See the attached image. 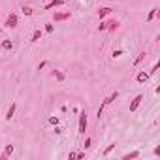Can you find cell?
Here are the masks:
<instances>
[{
  "label": "cell",
  "instance_id": "obj_1",
  "mask_svg": "<svg viewBox=\"0 0 160 160\" xmlns=\"http://www.w3.org/2000/svg\"><path fill=\"white\" fill-rule=\"evenodd\" d=\"M87 122H89V119H87V109H83V111L79 113V134H85Z\"/></svg>",
  "mask_w": 160,
  "mask_h": 160
},
{
  "label": "cell",
  "instance_id": "obj_2",
  "mask_svg": "<svg viewBox=\"0 0 160 160\" xmlns=\"http://www.w3.org/2000/svg\"><path fill=\"white\" fill-rule=\"evenodd\" d=\"M17 23H19L17 13H9V15H8V19H6V25H4V27H6V28H15V27H17Z\"/></svg>",
  "mask_w": 160,
  "mask_h": 160
},
{
  "label": "cell",
  "instance_id": "obj_3",
  "mask_svg": "<svg viewBox=\"0 0 160 160\" xmlns=\"http://www.w3.org/2000/svg\"><path fill=\"white\" fill-rule=\"evenodd\" d=\"M141 100H143V94H138L136 98L132 100V104H130V113H134L139 107V104H141Z\"/></svg>",
  "mask_w": 160,
  "mask_h": 160
},
{
  "label": "cell",
  "instance_id": "obj_4",
  "mask_svg": "<svg viewBox=\"0 0 160 160\" xmlns=\"http://www.w3.org/2000/svg\"><path fill=\"white\" fill-rule=\"evenodd\" d=\"M149 77H151V75H149L147 72H139V74L136 75V81H138V83H147Z\"/></svg>",
  "mask_w": 160,
  "mask_h": 160
},
{
  "label": "cell",
  "instance_id": "obj_5",
  "mask_svg": "<svg viewBox=\"0 0 160 160\" xmlns=\"http://www.w3.org/2000/svg\"><path fill=\"white\" fill-rule=\"evenodd\" d=\"M15 109H17V104L13 102V104L9 106V109L6 111V121H12V119H13V115H15Z\"/></svg>",
  "mask_w": 160,
  "mask_h": 160
},
{
  "label": "cell",
  "instance_id": "obj_6",
  "mask_svg": "<svg viewBox=\"0 0 160 160\" xmlns=\"http://www.w3.org/2000/svg\"><path fill=\"white\" fill-rule=\"evenodd\" d=\"M13 153V145H6V149H4V153L0 154V160H8V156Z\"/></svg>",
  "mask_w": 160,
  "mask_h": 160
},
{
  "label": "cell",
  "instance_id": "obj_7",
  "mask_svg": "<svg viewBox=\"0 0 160 160\" xmlns=\"http://www.w3.org/2000/svg\"><path fill=\"white\" fill-rule=\"evenodd\" d=\"M64 2H66V0H51L47 6H45V9H53V8H56V6H62Z\"/></svg>",
  "mask_w": 160,
  "mask_h": 160
},
{
  "label": "cell",
  "instance_id": "obj_8",
  "mask_svg": "<svg viewBox=\"0 0 160 160\" xmlns=\"http://www.w3.org/2000/svg\"><path fill=\"white\" fill-rule=\"evenodd\" d=\"M55 21H66V19H70V12H64V13H55Z\"/></svg>",
  "mask_w": 160,
  "mask_h": 160
},
{
  "label": "cell",
  "instance_id": "obj_9",
  "mask_svg": "<svg viewBox=\"0 0 160 160\" xmlns=\"http://www.w3.org/2000/svg\"><path fill=\"white\" fill-rule=\"evenodd\" d=\"M117 98H119V92L115 90V92H113V94H109V96H107L106 100H104V106H109V104H111L113 100H117Z\"/></svg>",
  "mask_w": 160,
  "mask_h": 160
},
{
  "label": "cell",
  "instance_id": "obj_10",
  "mask_svg": "<svg viewBox=\"0 0 160 160\" xmlns=\"http://www.w3.org/2000/svg\"><path fill=\"white\" fill-rule=\"evenodd\" d=\"M111 13V8H100V12H98V17H100V19H104L106 17V15H109Z\"/></svg>",
  "mask_w": 160,
  "mask_h": 160
},
{
  "label": "cell",
  "instance_id": "obj_11",
  "mask_svg": "<svg viewBox=\"0 0 160 160\" xmlns=\"http://www.w3.org/2000/svg\"><path fill=\"white\" fill-rule=\"evenodd\" d=\"M119 28V21H107L106 23V30H117Z\"/></svg>",
  "mask_w": 160,
  "mask_h": 160
},
{
  "label": "cell",
  "instance_id": "obj_12",
  "mask_svg": "<svg viewBox=\"0 0 160 160\" xmlns=\"http://www.w3.org/2000/svg\"><path fill=\"white\" fill-rule=\"evenodd\" d=\"M53 75L56 77V81H60V83H62V81L66 79V75L62 74V72H60V70H53Z\"/></svg>",
  "mask_w": 160,
  "mask_h": 160
},
{
  "label": "cell",
  "instance_id": "obj_13",
  "mask_svg": "<svg viewBox=\"0 0 160 160\" xmlns=\"http://www.w3.org/2000/svg\"><path fill=\"white\" fill-rule=\"evenodd\" d=\"M0 47H4L6 51H12V49H13V43L9 42V40H4V42L0 43Z\"/></svg>",
  "mask_w": 160,
  "mask_h": 160
},
{
  "label": "cell",
  "instance_id": "obj_14",
  "mask_svg": "<svg viewBox=\"0 0 160 160\" xmlns=\"http://www.w3.org/2000/svg\"><path fill=\"white\" fill-rule=\"evenodd\" d=\"M138 156H139V151H132V153H126L122 158H125V160H130V158H138Z\"/></svg>",
  "mask_w": 160,
  "mask_h": 160
},
{
  "label": "cell",
  "instance_id": "obj_15",
  "mask_svg": "<svg viewBox=\"0 0 160 160\" xmlns=\"http://www.w3.org/2000/svg\"><path fill=\"white\" fill-rule=\"evenodd\" d=\"M145 56H147V53H145V51H141V53H139V55H138V59H136V60H134V66H139V62H141V60H143V59H145Z\"/></svg>",
  "mask_w": 160,
  "mask_h": 160
},
{
  "label": "cell",
  "instance_id": "obj_16",
  "mask_svg": "<svg viewBox=\"0 0 160 160\" xmlns=\"http://www.w3.org/2000/svg\"><path fill=\"white\" fill-rule=\"evenodd\" d=\"M40 40H42V30H34L32 40H30V42H40Z\"/></svg>",
  "mask_w": 160,
  "mask_h": 160
},
{
  "label": "cell",
  "instance_id": "obj_17",
  "mask_svg": "<svg viewBox=\"0 0 160 160\" xmlns=\"http://www.w3.org/2000/svg\"><path fill=\"white\" fill-rule=\"evenodd\" d=\"M156 15H158V9H156V8L151 9V12H149V15H147V21H153V19L156 17Z\"/></svg>",
  "mask_w": 160,
  "mask_h": 160
},
{
  "label": "cell",
  "instance_id": "obj_18",
  "mask_svg": "<svg viewBox=\"0 0 160 160\" xmlns=\"http://www.w3.org/2000/svg\"><path fill=\"white\" fill-rule=\"evenodd\" d=\"M23 13H25V15H34V9L28 8V6H23Z\"/></svg>",
  "mask_w": 160,
  "mask_h": 160
},
{
  "label": "cell",
  "instance_id": "obj_19",
  "mask_svg": "<svg viewBox=\"0 0 160 160\" xmlns=\"http://www.w3.org/2000/svg\"><path fill=\"white\" fill-rule=\"evenodd\" d=\"M158 68H160V64H158V62H154V66H153V68H151V72H149V75H153V74H156V72H158Z\"/></svg>",
  "mask_w": 160,
  "mask_h": 160
},
{
  "label": "cell",
  "instance_id": "obj_20",
  "mask_svg": "<svg viewBox=\"0 0 160 160\" xmlns=\"http://www.w3.org/2000/svg\"><path fill=\"white\" fill-rule=\"evenodd\" d=\"M113 149H115V143H113V145H109V147H107L106 151H104V156H107V154H109V153L113 151Z\"/></svg>",
  "mask_w": 160,
  "mask_h": 160
},
{
  "label": "cell",
  "instance_id": "obj_21",
  "mask_svg": "<svg viewBox=\"0 0 160 160\" xmlns=\"http://www.w3.org/2000/svg\"><path fill=\"white\" fill-rule=\"evenodd\" d=\"M49 125L56 126V125H59V119H56V117H51V119H49Z\"/></svg>",
  "mask_w": 160,
  "mask_h": 160
},
{
  "label": "cell",
  "instance_id": "obj_22",
  "mask_svg": "<svg viewBox=\"0 0 160 160\" xmlns=\"http://www.w3.org/2000/svg\"><path fill=\"white\" fill-rule=\"evenodd\" d=\"M90 143H92V139H90V138H85V143H83L85 149H89V147H90Z\"/></svg>",
  "mask_w": 160,
  "mask_h": 160
},
{
  "label": "cell",
  "instance_id": "obj_23",
  "mask_svg": "<svg viewBox=\"0 0 160 160\" xmlns=\"http://www.w3.org/2000/svg\"><path fill=\"white\" fill-rule=\"evenodd\" d=\"M53 30H55V27H53V25H45V32H53Z\"/></svg>",
  "mask_w": 160,
  "mask_h": 160
},
{
  "label": "cell",
  "instance_id": "obj_24",
  "mask_svg": "<svg viewBox=\"0 0 160 160\" xmlns=\"http://www.w3.org/2000/svg\"><path fill=\"white\" fill-rule=\"evenodd\" d=\"M122 55V51L121 49H117V51H113V59H117V56H121Z\"/></svg>",
  "mask_w": 160,
  "mask_h": 160
},
{
  "label": "cell",
  "instance_id": "obj_25",
  "mask_svg": "<svg viewBox=\"0 0 160 160\" xmlns=\"http://www.w3.org/2000/svg\"><path fill=\"white\" fill-rule=\"evenodd\" d=\"M75 156H77V153H70V154H68V158H70V160H74Z\"/></svg>",
  "mask_w": 160,
  "mask_h": 160
}]
</instances>
